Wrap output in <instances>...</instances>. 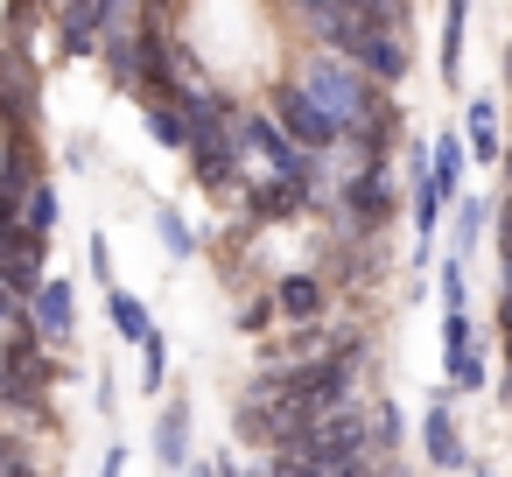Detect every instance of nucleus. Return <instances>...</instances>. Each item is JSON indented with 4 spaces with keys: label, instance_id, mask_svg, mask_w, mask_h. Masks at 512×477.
<instances>
[{
    "label": "nucleus",
    "instance_id": "1",
    "mask_svg": "<svg viewBox=\"0 0 512 477\" xmlns=\"http://www.w3.org/2000/svg\"><path fill=\"white\" fill-rule=\"evenodd\" d=\"M302 470H323V477H351V470H372V435H365V407L358 400H337L309 421L302 435Z\"/></svg>",
    "mask_w": 512,
    "mask_h": 477
},
{
    "label": "nucleus",
    "instance_id": "14",
    "mask_svg": "<svg viewBox=\"0 0 512 477\" xmlns=\"http://www.w3.org/2000/svg\"><path fill=\"white\" fill-rule=\"evenodd\" d=\"M365 435H372V463H386V456L407 442V421H400V407H393V400L365 407Z\"/></svg>",
    "mask_w": 512,
    "mask_h": 477
},
{
    "label": "nucleus",
    "instance_id": "2",
    "mask_svg": "<svg viewBox=\"0 0 512 477\" xmlns=\"http://www.w3.org/2000/svg\"><path fill=\"white\" fill-rule=\"evenodd\" d=\"M393 211H400V197H393V162H386V155H358V169L337 183V218H344V232H351V239H358V232H386Z\"/></svg>",
    "mask_w": 512,
    "mask_h": 477
},
{
    "label": "nucleus",
    "instance_id": "17",
    "mask_svg": "<svg viewBox=\"0 0 512 477\" xmlns=\"http://www.w3.org/2000/svg\"><path fill=\"white\" fill-rule=\"evenodd\" d=\"M155 232H162L169 260H190V253H197V232L183 225V211H176V204H162V211H155Z\"/></svg>",
    "mask_w": 512,
    "mask_h": 477
},
{
    "label": "nucleus",
    "instance_id": "4",
    "mask_svg": "<svg viewBox=\"0 0 512 477\" xmlns=\"http://www.w3.org/2000/svg\"><path fill=\"white\" fill-rule=\"evenodd\" d=\"M43 260H50V232H29L22 218H15L8 232H0V281H8L22 302H29V295H36V281L50 274Z\"/></svg>",
    "mask_w": 512,
    "mask_h": 477
},
{
    "label": "nucleus",
    "instance_id": "19",
    "mask_svg": "<svg viewBox=\"0 0 512 477\" xmlns=\"http://www.w3.org/2000/svg\"><path fill=\"white\" fill-rule=\"evenodd\" d=\"M288 8L302 15V29H309L316 43H330V29H337V15H344V0H288Z\"/></svg>",
    "mask_w": 512,
    "mask_h": 477
},
{
    "label": "nucleus",
    "instance_id": "13",
    "mask_svg": "<svg viewBox=\"0 0 512 477\" xmlns=\"http://www.w3.org/2000/svg\"><path fill=\"white\" fill-rule=\"evenodd\" d=\"M463 155H470V148H463V134H435V141H428V176L442 183V197H456V190H463Z\"/></svg>",
    "mask_w": 512,
    "mask_h": 477
},
{
    "label": "nucleus",
    "instance_id": "9",
    "mask_svg": "<svg viewBox=\"0 0 512 477\" xmlns=\"http://www.w3.org/2000/svg\"><path fill=\"white\" fill-rule=\"evenodd\" d=\"M463 29H470V0H442V85H463Z\"/></svg>",
    "mask_w": 512,
    "mask_h": 477
},
{
    "label": "nucleus",
    "instance_id": "3",
    "mask_svg": "<svg viewBox=\"0 0 512 477\" xmlns=\"http://www.w3.org/2000/svg\"><path fill=\"white\" fill-rule=\"evenodd\" d=\"M274 120H281V134L302 148V155H337V120L302 92V85H274Z\"/></svg>",
    "mask_w": 512,
    "mask_h": 477
},
{
    "label": "nucleus",
    "instance_id": "22",
    "mask_svg": "<svg viewBox=\"0 0 512 477\" xmlns=\"http://www.w3.org/2000/svg\"><path fill=\"white\" fill-rule=\"evenodd\" d=\"M22 316H29V302H22L8 281H0V330H8V323H22Z\"/></svg>",
    "mask_w": 512,
    "mask_h": 477
},
{
    "label": "nucleus",
    "instance_id": "20",
    "mask_svg": "<svg viewBox=\"0 0 512 477\" xmlns=\"http://www.w3.org/2000/svg\"><path fill=\"white\" fill-rule=\"evenodd\" d=\"M232 323H239V337H267V330L281 323V309H274V288H267V295H253V302H246Z\"/></svg>",
    "mask_w": 512,
    "mask_h": 477
},
{
    "label": "nucleus",
    "instance_id": "11",
    "mask_svg": "<svg viewBox=\"0 0 512 477\" xmlns=\"http://www.w3.org/2000/svg\"><path fill=\"white\" fill-rule=\"evenodd\" d=\"M463 148H470L477 162H498L505 134H498V106H491V99H470V113H463Z\"/></svg>",
    "mask_w": 512,
    "mask_h": 477
},
{
    "label": "nucleus",
    "instance_id": "23",
    "mask_svg": "<svg viewBox=\"0 0 512 477\" xmlns=\"http://www.w3.org/2000/svg\"><path fill=\"white\" fill-rule=\"evenodd\" d=\"M498 169H505V190H512V141L498 148Z\"/></svg>",
    "mask_w": 512,
    "mask_h": 477
},
{
    "label": "nucleus",
    "instance_id": "15",
    "mask_svg": "<svg viewBox=\"0 0 512 477\" xmlns=\"http://www.w3.org/2000/svg\"><path fill=\"white\" fill-rule=\"evenodd\" d=\"M57 218H64V204H57V183L29 176V190H22V225H29V232H57Z\"/></svg>",
    "mask_w": 512,
    "mask_h": 477
},
{
    "label": "nucleus",
    "instance_id": "5",
    "mask_svg": "<svg viewBox=\"0 0 512 477\" xmlns=\"http://www.w3.org/2000/svg\"><path fill=\"white\" fill-rule=\"evenodd\" d=\"M29 330L43 337V344H71L78 337V288L71 281H57V274H43L36 281V295H29Z\"/></svg>",
    "mask_w": 512,
    "mask_h": 477
},
{
    "label": "nucleus",
    "instance_id": "7",
    "mask_svg": "<svg viewBox=\"0 0 512 477\" xmlns=\"http://www.w3.org/2000/svg\"><path fill=\"white\" fill-rule=\"evenodd\" d=\"M274 309H281V323H323L330 316V288H323V274H281L274 281Z\"/></svg>",
    "mask_w": 512,
    "mask_h": 477
},
{
    "label": "nucleus",
    "instance_id": "8",
    "mask_svg": "<svg viewBox=\"0 0 512 477\" xmlns=\"http://www.w3.org/2000/svg\"><path fill=\"white\" fill-rule=\"evenodd\" d=\"M155 463L162 470H190V400H169L155 421Z\"/></svg>",
    "mask_w": 512,
    "mask_h": 477
},
{
    "label": "nucleus",
    "instance_id": "6",
    "mask_svg": "<svg viewBox=\"0 0 512 477\" xmlns=\"http://www.w3.org/2000/svg\"><path fill=\"white\" fill-rule=\"evenodd\" d=\"M421 449H428V463L435 470H470V442H463V428H456V414H449V386L428 400V414H421Z\"/></svg>",
    "mask_w": 512,
    "mask_h": 477
},
{
    "label": "nucleus",
    "instance_id": "24",
    "mask_svg": "<svg viewBox=\"0 0 512 477\" xmlns=\"http://www.w3.org/2000/svg\"><path fill=\"white\" fill-rule=\"evenodd\" d=\"M505 92H512V43H505Z\"/></svg>",
    "mask_w": 512,
    "mask_h": 477
},
{
    "label": "nucleus",
    "instance_id": "16",
    "mask_svg": "<svg viewBox=\"0 0 512 477\" xmlns=\"http://www.w3.org/2000/svg\"><path fill=\"white\" fill-rule=\"evenodd\" d=\"M141 113H148V134L169 155H183V113H176V99H141Z\"/></svg>",
    "mask_w": 512,
    "mask_h": 477
},
{
    "label": "nucleus",
    "instance_id": "18",
    "mask_svg": "<svg viewBox=\"0 0 512 477\" xmlns=\"http://www.w3.org/2000/svg\"><path fill=\"white\" fill-rule=\"evenodd\" d=\"M169 386V344H162V330H148L141 337V393H162Z\"/></svg>",
    "mask_w": 512,
    "mask_h": 477
},
{
    "label": "nucleus",
    "instance_id": "12",
    "mask_svg": "<svg viewBox=\"0 0 512 477\" xmlns=\"http://www.w3.org/2000/svg\"><path fill=\"white\" fill-rule=\"evenodd\" d=\"M106 316H113V337H120V344H141V337L155 330L148 302H141V295H127V288H106Z\"/></svg>",
    "mask_w": 512,
    "mask_h": 477
},
{
    "label": "nucleus",
    "instance_id": "21",
    "mask_svg": "<svg viewBox=\"0 0 512 477\" xmlns=\"http://www.w3.org/2000/svg\"><path fill=\"white\" fill-rule=\"evenodd\" d=\"M92 281H99V288H113V253H106V239H99V232H92Z\"/></svg>",
    "mask_w": 512,
    "mask_h": 477
},
{
    "label": "nucleus",
    "instance_id": "10",
    "mask_svg": "<svg viewBox=\"0 0 512 477\" xmlns=\"http://www.w3.org/2000/svg\"><path fill=\"white\" fill-rule=\"evenodd\" d=\"M442 218H449V246H456V260H470V246H477V232L491 225V204H484V197H463V190H456Z\"/></svg>",
    "mask_w": 512,
    "mask_h": 477
}]
</instances>
